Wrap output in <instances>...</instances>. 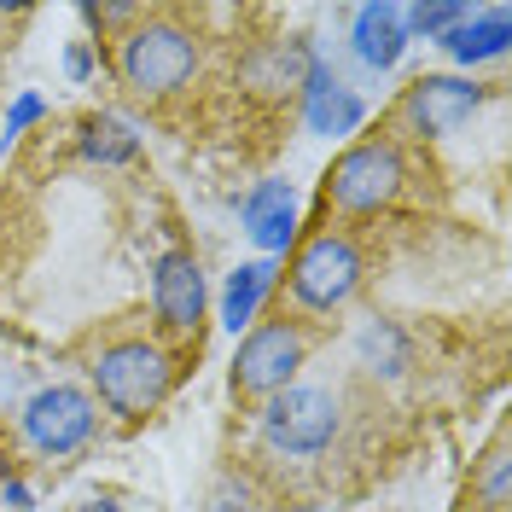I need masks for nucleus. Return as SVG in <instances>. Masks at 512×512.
Masks as SVG:
<instances>
[{
	"label": "nucleus",
	"instance_id": "nucleus-7",
	"mask_svg": "<svg viewBox=\"0 0 512 512\" xmlns=\"http://www.w3.org/2000/svg\"><path fill=\"white\" fill-rule=\"evenodd\" d=\"M94 425H99V402L82 384H41L18 408V431H24V443L41 460H64V454L88 448L94 443Z\"/></svg>",
	"mask_w": 512,
	"mask_h": 512
},
{
	"label": "nucleus",
	"instance_id": "nucleus-13",
	"mask_svg": "<svg viewBox=\"0 0 512 512\" xmlns=\"http://www.w3.org/2000/svg\"><path fill=\"white\" fill-rule=\"evenodd\" d=\"M507 41H512V12H507V6H478V12H466V18L437 41V47H443L454 64L478 70V64L501 59V53H507Z\"/></svg>",
	"mask_w": 512,
	"mask_h": 512
},
{
	"label": "nucleus",
	"instance_id": "nucleus-5",
	"mask_svg": "<svg viewBox=\"0 0 512 512\" xmlns=\"http://www.w3.org/2000/svg\"><path fill=\"white\" fill-rule=\"evenodd\" d=\"M309 350H315V332L303 320H256L251 332L239 338V355H233V396L239 402H268L280 396L286 384H297V373L309 367Z\"/></svg>",
	"mask_w": 512,
	"mask_h": 512
},
{
	"label": "nucleus",
	"instance_id": "nucleus-16",
	"mask_svg": "<svg viewBox=\"0 0 512 512\" xmlns=\"http://www.w3.org/2000/svg\"><path fill=\"white\" fill-rule=\"evenodd\" d=\"M76 152L88 163H99V169H117V163H134L140 134L117 111H94V117H82V128H76Z\"/></svg>",
	"mask_w": 512,
	"mask_h": 512
},
{
	"label": "nucleus",
	"instance_id": "nucleus-18",
	"mask_svg": "<svg viewBox=\"0 0 512 512\" xmlns=\"http://www.w3.org/2000/svg\"><path fill=\"white\" fill-rule=\"evenodd\" d=\"M472 6H402V24H408V41L425 35V41H443L460 18H466Z\"/></svg>",
	"mask_w": 512,
	"mask_h": 512
},
{
	"label": "nucleus",
	"instance_id": "nucleus-6",
	"mask_svg": "<svg viewBox=\"0 0 512 512\" xmlns=\"http://www.w3.org/2000/svg\"><path fill=\"white\" fill-rule=\"evenodd\" d=\"M344 431V396L326 384H286L262 402V443L286 460H315Z\"/></svg>",
	"mask_w": 512,
	"mask_h": 512
},
{
	"label": "nucleus",
	"instance_id": "nucleus-20",
	"mask_svg": "<svg viewBox=\"0 0 512 512\" xmlns=\"http://www.w3.org/2000/svg\"><path fill=\"white\" fill-rule=\"evenodd\" d=\"M94 70H99L94 41H70V47H64V76H70V82H94Z\"/></svg>",
	"mask_w": 512,
	"mask_h": 512
},
{
	"label": "nucleus",
	"instance_id": "nucleus-15",
	"mask_svg": "<svg viewBox=\"0 0 512 512\" xmlns=\"http://www.w3.org/2000/svg\"><path fill=\"white\" fill-rule=\"evenodd\" d=\"M280 280V262H268V256H256V262H239L233 274H227L222 286V326L233 338H245L262 315V303H268V291Z\"/></svg>",
	"mask_w": 512,
	"mask_h": 512
},
{
	"label": "nucleus",
	"instance_id": "nucleus-4",
	"mask_svg": "<svg viewBox=\"0 0 512 512\" xmlns=\"http://www.w3.org/2000/svg\"><path fill=\"white\" fill-rule=\"evenodd\" d=\"M361 280H367V256H361V239H355L350 227H320V233H309L286 268L291 303L303 315H338V309H350V297L361 291Z\"/></svg>",
	"mask_w": 512,
	"mask_h": 512
},
{
	"label": "nucleus",
	"instance_id": "nucleus-9",
	"mask_svg": "<svg viewBox=\"0 0 512 512\" xmlns=\"http://www.w3.org/2000/svg\"><path fill=\"white\" fill-rule=\"evenodd\" d=\"M152 315H158L169 338L198 344L204 315H210V286H204V268H198V256L187 245H169L152 262Z\"/></svg>",
	"mask_w": 512,
	"mask_h": 512
},
{
	"label": "nucleus",
	"instance_id": "nucleus-17",
	"mask_svg": "<svg viewBox=\"0 0 512 512\" xmlns=\"http://www.w3.org/2000/svg\"><path fill=\"white\" fill-rule=\"evenodd\" d=\"M472 495H478L483 512H507L512 501V460H507V437H495V448L483 454L478 478H472Z\"/></svg>",
	"mask_w": 512,
	"mask_h": 512
},
{
	"label": "nucleus",
	"instance_id": "nucleus-14",
	"mask_svg": "<svg viewBox=\"0 0 512 512\" xmlns=\"http://www.w3.org/2000/svg\"><path fill=\"white\" fill-rule=\"evenodd\" d=\"M309 64H315L309 41H262L245 59V82H251L256 94H303Z\"/></svg>",
	"mask_w": 512,
	"mask_h": 512
},
{
	"label": "nucleus",
	"instance_id": "nucleus-11",
	"mask_svg": "<svg viewBox=\"0 0 512 512\" xmlns=\"http://www.w3.org/2000/svg\"><path fill=\"white\" fill-rule=\"evenodd\" d=\"M303 123L315 128V134H326V140H344V134H355V128L367 123V99L355 94V88H344L338 70L320 53L309 64V82H303Z\"/></svg>",
	"mask_w": 512,
	"mask_h": 512
},
{
	"label": "nucleus",
	"instance_id": "nucleus-1",
	"mask_svg": "<svg viewBox=\"0 0 512 512\" xmlns=\"http://www.w3.org/2000/svg\"><path fill=\"white\" fill-rule=\"evenodd\" d=\"M117 82H123L128 94L140 99H169L181 94L192 76H198V64H204V47H198V35L181 24V18H169V12H146L134 30L117 35Z\"/></svg>",
	"mask_w": 512,
	"mask_h": 512
},
{
	"label": "nucleus",
	"instance_id": "nucleus-21",
	"mask_svg": "<svg viewBox=\"0 0 512 512\" xmlns=\"http://www.w3.org/2000/svg\"><path fill=\"white\" fill-rule=\"evenodd\" d=\"M0 501L12 512H35V495H30V483H18V478H6L0 483Z\"/></svg>",
	"mask_w": 512,
	"mask_h": 512
},
{
	"label": "nucleus",
	"instance_id": "nucleus-10",
	"mask_svg": "<svg viewBox=\"0 0 512 512\" xmlns=\"http://www.w3.org/2000/svg\"><path fill=\"white\" fill-rule=\"evenodd\" d=\"M239 222H245L251 245L268 262L286 256L297 245V192H291V181H256L245 192V204H239Z\"/></svg>",
	"mask_w": 512,
	"mask_h": 512
},
{
	"label": "nucleus",
	"instance_id": "nucleus-23",
	"mask_svg": "<svg viewBox=\"0 0 512 512\" xmlns=\"http://www.w3.org/2000/svg\"><path fill=\"white\" fill-rule=\"evenodd\" d=\"M76 512H128V507H117V501H88V507H76Z\"/></svg>",
	"mask_w": 512,
	"mask_h": 512
},
{
	"label": "nucleus",
	"instance_id": "nucleus-2",
	"mask_svg": "<svg viewBox=\"0 0 512 512\" xmlns=\"http://www.w3.org/2000/svg\"><path fill=\"white\" fill-rule=\"evenodd\" d=\"M88 379H94L88 396L105 402L117 419H146L175 390V355L158 338H111V344H99Z\"/></svg>",
	"mask_w": 512,
	"mask_h": 512
},
{
	"label": "nucleus",
	"instance_id": "nucleus-3",
	"mask_svg": "<svg viewBox=\"0 0 512 512\" xmlns=\"http://www.w3.org/2000/svg\"><path fill=\"white\" fill-rule=\"evenodd\" d=\"M408 187V152L390 134H367L338 152V163L326 169V210H338L344 222H367L390 210Z\"/></svg>",
	"mask_w": 512,
	"mask_h": 512
},
{
	"label": "nucleus",
	"instance_id": "nucleus-8",
	"mask_svg": "<svg viewBox=\"0 0 512 512\" xmlns=\"http://www.w3.org/2000/svg\"><path fill=\"white\" fill-rule=\"evenodd\" d=\"M483 99H489V88L478 76H419V82L402 88L396 117H402V128L414 140H448V134H460L478 117Z\"/></svg>",
	"mask_w": 512,
	"mask_h": 512
},
{
	"label": "nucleus",
	"instance_id": "nucleus-22",
	"mask_svg": "<svg viewBox=\"0 0 512 512\" xmlns=\"http://www.w3.org/2000/svg\"><path fill=\"white\" fill-rule=\"evenodd\" d=\"M210 512H251V495H245V489H239V495H227V489H222V495H216V507H210Z\"/></svg>",
	"mask_w": 512,
	"mask_h": 512
},
{
	"label": "nucleus",
	"instance_id": "nucleus-19",
	"mask_svg": "<svg viewBox=\"0 0 512 512\" xmlns=\"http://www.w3.org/2000/svg\"><path fill=\"white\" fill-rule=\"evenodd\" d=\"M41 117H47V99L35 94V88H24V94L6 105V128H0V146H12V140H18V134H24L30 123H41Z\"/></svg>",
	"mask_w": 512,
	"mask_h": 512
},
{
	"label": "nucleus",
	"instance_id": "nucleus-12",
	"mask_svg": "<svg viewBox=\"0 0 512 512\" xmlns=\"http://www.w3.org/2000/svg\"><path fill=\"white\" fill-rule=\"evenodd\" d=\"M350 47L367 70H396L408 53V24H402V6L373 0V6H355L350 18Z\"/></svg>",
	"mask_w": 512,
	"mask_h": 512
},
{
	"label": "nucleus",
	"instance_id": "nucleus-24",
	"mask_svg": "<svg viewBox=\"0 0 512 512\" xmlns=\"http://www.w3.org/2000/svg\"><path fill=\"white\" fill-rule=\"evenodd\" d=\"M12 478V454H6V443H0V483Z\"/></svg>",
	"mask_w": 512,
	"mask_h": 512
},
{
	"label": "nucleus",
	"instance_id": "nucleus-25",
	"mask_svg": "<svg viewBox=\"0 0 512 512\" xmlns=\"http://www.w3.org/2000/svg\"><path fill=\"white\" fill-rule=\"evenodd\" d=\"M291 512H332V507H291Z\"/></svg>",
	"mask_w": 512,
	"mask_h": 512
}]
</instances>
